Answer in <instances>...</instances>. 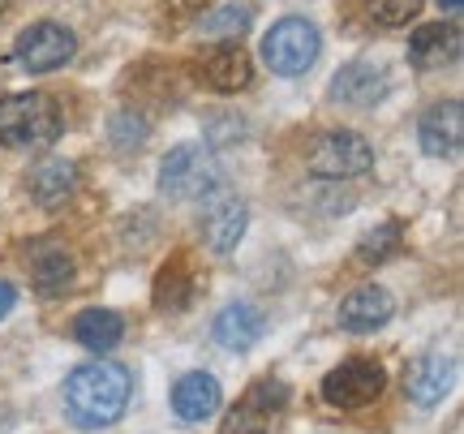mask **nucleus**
<instances>
[{"mask_svg": "<svg viewBox=\"0 0 464 434\" xmlns=\"http://www.w3.org/2000/svg\"><path fill=\"white\" fill-rule=\"evenodd\" d=\"M133 379L121 362H86L65 379V413L78 430H103L130 409Z\"/></svg>", "mask_w": 464, "mask_h": 434, "instance_id": "obj_1", "label": "nucleus"}, {"mask_svg": "<svg viewBox=\"0 0 464 434\" xmlns=\"http://www.w3.org/2000/svg\"><path fill=\"white\" fill-rule=\"evenodd\" d=\"M65 130L61 103L44 95V91H26V95H9L0 100V142L14 150H44L52 147Z\"/></svg>", "mask_w": 464, "mask_h": 434, "instance_id": "obj_2", "label": "nucleus"}, {"mask_svg": "<svg viewBox=\"0 0 464 434\" xmlns=\"http://www.w3.org/2000/svg\"><path fill=\"white\" fill-rule=\"evenodd\" d=\"M219 185H224V168H219L216 150L207 147H177L160 168V189L177 202L207 198Z\"/></svg>", "mask_w": 464, "mask_h": 434, "instance_id": "obj_3", "label": "nucleus"}, {"mask_svg": "<svg viewBox=\"0 0 464 434\" xmlns=\"http://www.w3.org/2000/svg\"><path fill=\"white\" fill-rule=\"evenodd\" d=\"M318 31L305 22V17H284L276 22L263 39V61L271 73H280V78H297L305 69L318 61Z\"/></svg>", "mask_w": 464, "mask_h": 434, "instance_id": "obj_4", "label": "nucleus"}, {"mask_svg": "<svg viewBox=\"0 0 464 434\" xmlns=\"http://www.w3.org/2000/svg\"><path fill=\"white\" fill-rule=\"evenodd\" d=\"M305 168L323 177V181H348V177H365L374 168V150L362 134H348V130H335V134H323L305 155Z\"/></svg>", "mask_w": 464, "mask_h": 434, "instance_id": "obj_5", "label": "nucleus"}, {"mask_svg": "<svg viewBox=\"0 0 464 434\" xmlns=\"http://www.w3.org/2000/svg\"><path fill=\"white\" fill-rule=\"evenodd\" d=\"M387 387V370L374 357H348L323 379V400L332 409H365L374 404Z\"/></svg>", "mask_w": 464, "mask_h": 434, "instance_id": "obj_6", "label": "nucleus"}, {"mask_svg": "<svg viewBox=\"0 0 464 434\" xmlns=\"http://www.w3.org/2000/svg\"><path fill=\"white\" fill-rule=\"evenodd\" d=\"M284 409H288V387L280 379H263L224 413L219 434H271V426L284 418Z\"/></svg>", "mask_w": 464, "mask_h": 434, "instance_id": "obj_7", "label": "nucleus"}, {"mask_svg": "<svg viewBox=\"0 0 464 434\" xmlns=\"http://www.w3.org/2000/svg\"><path fill=\"white\" fill-rule=\"evenodd\" d=\"M73 48H78V39L61 22H34L31 31L17 34L14 56L17 65L31 69V73H52V69H61L73 56Z\"/></svg>", "mask_w": 464, "mask_h": 434, "instance_id": "obj_8", "label": "nucleus"}, {"mask_svg": "<svg viewBox=\"0 0 464 434\" xmlns=\"http://www.w3.org/2000/svg\"><path fill=\"white\" fill-rule=\"evenodd\" d=\"M207 211H202V236H207V246L216 254H232L237 250V241L246 236V202L228 194L224 185L207 194Z\"/></svg>", "mask_w": 464, "mask_h": 434, "instance_id": "obj_9", "label": "nucleus"}, {"mask_svg": "<svg viewBox=\"0 0 464 434\" xmlns=\"http://www.w3.org/2000/svg\"><path fill=\"white\" fill-rule=\"evenodd\" d=\"M451 379H456V362L443 352H430V357L413 362V370L404 374V391L417 409H434L451 391Z\"/></svg>", "mask_w": 464, "mask_h": 434, "instance_id": "obj_10", "label": "nucleus"}, {"mask_svg": "<svg viewBox=\"0 0 464 434\" xmlns=\"http://www.w3.org/2000/svg\"><path fill=\"white\" fill-rule=\"evenodd\" d=\"M460 142H464V108L456 100L434 103L430 112L421 117V150L439 155V159H451V155H460Z\"/></svg>", "mask_w": 464, "mask_h": 434, "instance_id": "obj_11", "label": "nucleus"}, {"mask_svg": "<svg viewBox=\"0 0 464 434\" xmlns=\"http://www.w3.org/2000/svg\"><path fill=\"white\" fill-rule=\"evenodd\" d=\"M263 332H266L263 310L249 305V301H232V305H224L216 314V340H219V349H228V352L254 349L263 340Z\"/></svg>", "mask_w": 464, "mask_h": 434, "instance_id": "obj_12", "label": "nucleus"}, {"mask_svg": "<svg viewBox=\"0 0 464 434\" xmlns=\"http://www.w3.org/2000/svg\"><path fill=\"white\" fill-rule=\"evenodd\" d=\"M392 310H396V301H392L387 288H379V285L357 288V293H348L344 305H340V327H344V332H379L382 323L392 318Z\"/></svg>", "mask_w": 464, "mask_h": 434, "instance_id": "obj_13", "label": "nucleus"}, {"mask_svg": "<svg viewBox=\"0 0 464 434\" xmlns=\"http://www.w3.org/2000/svg\"><path fill=\"white\" fill-rule=\"evenodd\" d=\"M219 400H224L219 383L211 379V374H202V370L185 374L181 383L172 387V409H177V418H181V421H207V418H216V413H219Z\"/></svg>", "mask_w": 464, "mask_h": 434, "instance_id": "obj_14", "label": "nucleus"}, {"mask_svg": "<svg viewBox=\"0 0 464 434\" xmlns=\"http://www.w3.org/2000/svg\"><path fill=\"white\" fill-rule=\"evenodd\" d=\"M456 48H460L456 26L430 22V26H417L413 31V39H409V61H413L417 69H443L448 61H456Z\"/></svg>", "mask_w": 464, "mask_h": 434, "instance_id": "obj_15", "label": "nucleus"}, {"mask_svg": "<svg viewBox=\"0 0 464 434\" xmlns=\"http://www.w3.org/2000/svg\"><path fill=\"white\" fill-rule=\"evenodd\" d=\"M73 254L65 246H34L31 250V280L44 297H61L73 285Z\"/></svg>", "mask_w": 464, "mask_h": 434, "instance_id": "obj_16", "label": "nucleus"}, {"mask_svg": "<svg viewBox=\"0 0 464 434\" xmlns=\"http://www.w3.org/2000/svg\"><path fill=\"white\" fill-rule=\"evenodd\" d=\"M382 91H387V73H382L379 65H370V61H353V65H344L340 73H335V86H332L335 100L357 103V108L382 100Z\"/></svg>", "mask_w": 464, "mask_h": 434, "instance_id": "obj_17", "label": "nucleus"}, {"mask_svg": "<svg viewBox=\"0 0 464 434\" xmlns=\"http://www.w3.org/2000/svg\"><path fill=\"white\" fill-rule=\"evenodd\" d=\"M202 78L216 86V91H224V95H232V91H246L249 82H254V65H249L246 48H216L207 61H202Z\"/></svg>", "mask_w": 464, "mask_h": 434, "instance_id": "obj_18", "label": "nucleus"}, {"mask_svg": "<svg viewBox=\"0 0 464 434\" xmlns=\"http://www.w3.org/2000/svg\"><path fill=\"white\" fill-rule=\"evenodd\" d=\"M73 185H78V168L61 159V155H52L44 164H34L31 172V198L39 207H61V202L73 194Z\"/></svg>", "mask_w": 464, "mask_h": 434, "instance_id": "obj_19", "label": "nucleus"}, {"mask_svg": "<svg viewBox=\"0 0 464 434\" xmlns=\"http://www.w3.org/2000/svg\"><path fill=\"white\" fill-rule=\"evenodd\" d=\"M73 335H78V344L91 352H112L121 344V335H125V323L116 310H82L78 323H73Z\"/></svg>", "mask_w": 464, "mask_h": 434, "instance_id": "obj_20", "label": "nucleus"}, {"mask_svg": "<svg viewBox=\"0 0 464 434\" xmlns=\"http://www.w3.org/2000/svg\"><path fill=\"white\" fill-rule=\"evenodd\" d=\"M189 297H194V275L185 267V258H172V263L155 275V305L172 314V310H185Z\"/></svg>", "mask_w": 464, "mask_h": 434, "instance_id": "obj_21", "label": "nucleus"}, {"mask_svg": "<svg viewBox=\"0 0 464 434\" xmlns=\"http://www.w3.org/2000/svg\"><path fill=\"white\" fill-rule=\"evenodd\" d=\"M400 241H404V224H400V219H387V224H379L374 233L362 236V246H357V263L379 267V263H387L392 254H400Z\"/></svg>", "mask_w": 464, "mask_h": 434, "instance_id": "obj_22", "label": "nucleus"}, {"mask_svg": "<svg viewBox=\"0 0 464 434\" xmlns=\"http://www.w3.org/2000/svg\"><path fill=\"white\" fill-rule=\"evenodd\" d=\"M365 14L379 26H409L421 14V0H365Z\"/></svg>", "mask_w": 464, "mask_h": 434, "instance_id": "obj_23", "label": "nucleus"}, {"mask_svg": "<svg viewBox=\"0 0 464 434\" xmlns=\"http://www.w3.org/2000/svg\"><path fill=\"white\" fill-rule=\"evenodd\" d=\"M246 26H249L246 5H228V9H219L216 17H207V22H202V31L207 34H241Z\"/></svg>", "mask_w": 464, "mask_h": 434, "instance_id": "obj_24", "label": "nucleus"}, {"mask_svg": "<svg viewBox=\"0 0 464 434\" xmlns=\"http://www.w3.org/2000/svg\"><path fill=\"white\" fill-rule=\"evenodd\" d=\"M147 138V125L138 117H130V112H121V117H112V142L116 147H133V142H142Z\"/></svg>", "mask_w": 464, "mask_h": 434, "instance_id": "obj_25", "label": "nucleus"}, {"mask_svg": "<svg viewBox=\"0 0 464 434\" xmlns=\"http://www.w3.org/2000/svg\"><path fill=\"white\" fill-rule=\"evenodd\" d=\"M14 305H17V288H14V285H5V280H0V318L9 314Z\"/></svg>", "mask_w": 464, "mask_h": 434, "instance_id": "obj_26", "label": "nucleus"}, {"mask_svg": "<svg viewBox=\"0 0 464 434\" xmlns=\"http://www.w3.org/2000/svg\"><path fill=\"white\" fill-rule=\"evenodd\" d=\"M177 9H194V5H207V0H172Z\"/></svg>", "mask_w": 464, "mask_h": 434, "instance_id": "obj_27", "label": "nucleus"}, {"mask_svg": "<svg viewBox=\"0 0 464 434\" xmlns=\"http://www.w3.org/2000/svg\"><path fill=\"white\" fill-rule=\"evenodd\" d=\"M443 5H448V9H460V5H464V0H443Z\"/></svg>", "mask_w": 464, "mask_h": 434, "instance_id": "obj_28", "label": "nucleus"}, {"mask_svg": "<svg viewBox=\"0 0 464 434\" xmlns=\"http://www.w3.org/2000/svg\"><path fill=\"white\" fill-rule=\"evenodd\" d=\"M5 9H9V0H0V17H5Z\"/></svg>", "mask_w": 464, "mask_h": 434, "instance_id": "obj_29", "label": "nucleus"}]
</instances>
